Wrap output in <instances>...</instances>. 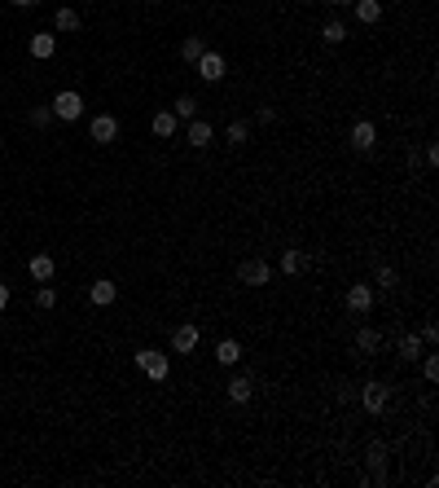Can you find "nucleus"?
<instances>
[{
    "instance_id": "nucleus-1",
    "label": "nucleus",
    "mask_w": 439,
    "mask_h": 488,
    "mask_svg": "<svg viewBox=\"0 0 439 488\" xmlns=\"http://www.w3.org/2000/svg\"><path fill=\"white\" fill-rule=\"evenodd\" d=\"M137 365H141V374H145V379H154V383H162V379L172 374L167 352H158V348H141V352H137Z\"/></svg>"
},
{
    "instance_id": "nucleus-2",
    "label": "nucleus",
    "mask_w": 439,
    "mask_h": 488,
    "mask_svg": "<svg viewBox=\"0 0 439 488\" xmlns=\"http://www.w3.org/2000/svg\"><path fill=\"white\" fill-rule=\"evenodd\" d=\"M237 282H242V286H268V282H272L268 259H259V255L242 259V264H237Z\"/></svg>"
},
{
    "instance_id": "nucleus-3",
    "label": "nucleus",
    "mask_w": 439,
    "mask_h": 488,
    "mask_svg": "<svg viewBox=\"0 0 439 488\" xmlns=\"http://www.w3.org/2000/svg\"><path fill=\"white\" fill-rule=\"evenodd\" d=\"M343 308H347L351 317H369V313H373V286H369V282H356V286H347Z\"/></svg>"
},
{
    "instance_id": "nucleus-4",
    "label": "nucleus",
    "mask_w": 439,
    "mask_h": 488,
    "mask_svg": "<svg viewBox=\"0 0 439 488\" xmlns=\"http://www.w3.org/2000/svg\"><path fill=\"white\" fill-rule=\"evenodd\" d=\"M48 106H53V115H57L62 123H75L79 115H84V97H79L75 88H67V93H57V97H53V102H48Z\"/></svg>"
},
{
    "instance_id": "nucleus-5",
    "label": "nucleus",
    "mask_w": 439,
    "mask_h": 488,
    "mask_svg": "<svg viewBox=\"0 0 439 488\" xmlns=\"http://www.w3.org/2000/svg\"><path fill=\"white\" fill-rule=\"evenodd\" d=\"M356 396H361V405H365L369 414H382V409H386V400H391V392H386V383H378V379L361 383V392H356Z\"/></svg>"
},
{
    "instance_id": "nucleus-6",
    "label": "nucleus",
    "mask_w": 439,
    "mask_h": 488,
    "mask_svg": "<svg viewBox=\"0 0 439 488\" xmlns=\"http://www.w3.org/2000/svg\"><path fill=\"white\" fill-rule=\"evenodd\" d=\"M193 71L202 75V84H220L229 67H224V57H220V53H211V48H207V53H202L198 62H193Z\"/></svg>"
},
{
    "instance_id": "nucleus-7",
    "label": "nucleus",
    "mask_w": 439,
    "mask_h": 488,
    "mask_svg": "<svg viewBox=\"0 0 439 488\" xmlns=\"http://www.w3.org/2000/svg\"><path fill=\"white\" fill-rule=\"evenodd\" d=\"M365 462H369V475H365V484H386V445H378L373 440L369 449H365Z\"/></svg>"
},
{
    "instance_id": "nucleus-8",
    "label": "nucleus",
    "mask_w": 439,
    "mask_h": 488,
    "mask_svg": "<svg viewBox=\"0 0 439 488\" xmlns=\"http://www.w3.org/2000/svg\"><path fill=\"white\" fill-rule=\"evenodd\" d=\"M373 145H378V123H369V119H361V123H351V150H361V154H369Z\"/></svg>"
},
{
    "instance_id": "nucleus-9",
    "label": "nucleus",
    "mask_w": 439,
    "mask_h": 488,
    "mask_svg": "<svg viewBox=\"0 0 439 488\" xmlns=\"http://www.w3.org/2000/svg\"><path fill=\"white\" fill-rule=\"evenodd\" d=\"M88 137H92L97 145H110V141L119 137V119H115V115H97V119L88 123Z\"/></svg>"
},
{
    "instance_id": "nucleus-10",
    "label": "nucleus",
    "mask_w": 439,
    "mask_h": 488,
    "mask_svg": "<svg viewBox=\"0 0 439 488\" xmlns=\"http://www.w3.org/2000/svg\"><path fill=\"white\" fill-rule=\"evenodd\" d=\"M88 299H92L97 308H110V304H115V299H119V286H115V282H110V278H97V282L88 286Z\"/></svg>"
},
{
    "instance_id": "nucleus-11",
    "label": "nucleus",
    "mask_w": 439,
    "mask_h": 488,
    "mask_svg": "<svg viewBox=\"0 0 439 488\" xmlns=\"http://www.w3.org/2000/svg\"><path fill=\"white\" fill-rule=\"evenodd\" d=\"M224 392H229V400H233V405H246V400L255 396V383L246 379V374H233V379L224 383Z\"/></svg>"
},
{
    "instance_id": "nucleus-12",
    "label": "nucleus",
    "mask_w": 439,
    "mask_h": 488,
    "mask_svg": "<svg viewBox=\"0 0 439 488\" xmlns=\"http://www.w3.org/2000/svg\"><path fill=\"white\" fill-rule=\"evenodd\" d=\"M378 348H382V334L373 330V325H361V330H356V352L361 356H378Z\"/></svg>"
},
{
    "instance_id": "nucleus-13",
    "label": "nucleus",
    "mask_w": 439,
    "mask_h": 488,
    "mask_svg": "<svg viewBox=\"0 0 439 488\" xmlns=\"http://www.w3.org/2000/svg\"><path fill=\"white\" fill-rule=\"evenodd\" d=\"M53 269H57V264H53V255H44V251L27 259V273H31L36 282H53Z\"/></svg>"
},
{
    "instance_id": "nucleus-14",
    "label": "nucleus",
    "mask_w": 439,
    "mask_h": 488,
    "mask_svg": "<svg viewBox=\"0 0 439 488\" xmlns=\"http://www.w3.org/2000/svg\"><path fill=\"white\" fill-rule=\"evenodd\" d=\"M198 348V325H176L172 330V352H193Z\"/></svg>"
},
{
    "instance_id": "nucleus-15",
    "label": "nucleus",
    "mask_w": 439,
    "mask_h": 488,
    "mask_svg": "<svg viewBox=\"0 0 439 488\" xmlns=\"http://www.w3.org/2000/svg\"><path fill=\"white\" fill-rule=\"evenodd\" d=\"M150 128H154V137H158V141H172V137H176V128H181V119H176L172 110H158Z\"/></svg>"
},
{
    "instance_id": "nucleus-16",
    "label": "nucleus",
    "mask_w": 439,
    "mask_h": 488,
    "mask_svg": "<svg viewBox=\"0 0 439 488\" xmlns=\"http://www.w3.org/2000/svg\"><path fill=\"white\" fill-rule=\"evenodd\" d=\"M303 269H307V255H303L299 247H286V251H281V273H286V278H299Z\"/></svg>"
},
{
    "instance_id": "nucleus-17",
    "label": "nucleus",
    "mask_w": 439,
    "mask_h": 488,
    "mask_svg": "<svg viewBox=\"0 0 439 488\" xmlns=\"http://www.w3.org/2000/svg\"><path fill=\"white\" fill-rule=\"evenodd\" d=\"M351 9H356V18H361L365 27H373L382 18V0H351Z\"/></svg>"
},
{
    "instance_id": "nucleus-18",
    "label": "nucleus",
    "mask_w": 439,
    "mask_h": 488,
    "mask_svg": "<svg viewBox=\"0 0 439 488\" xmlns=\"http://www.w3.org/2000/svg\"><path fill=\"white\" fill-rule=\"evenodd\" d=\"M189 145H193V150H202V145H211V137H216V133H211V123L207 119H189Z\"/></svg>"
},
{
    "instance_id": "nucleus-19",
    "label": "nucleus",
    "mask_w": 439,
    "mask_h": 488,
    "mask_svg": "<svg viewBox=\"0 0 439 488\" xmlns=\"http://www.w3.org/2000/svg\"><path fill=\"white\" fill-rule=\"evenodd\" d=\"M27 48H31V57H40V62H44V57H53V48H57V36H48V31H40V36H31V44H27Z\"/></svg>"
},
{
    "instance_id": "nucleus-20",
    "label": "nucleus",
    "mask_w": 439,
    "mask_h": 488,
    "mask_svg": "<svg viewBox=\"0 0 439 488\" xmlns=\"http://www.w3.org/2000/svg\"><path fill=\"white\" fill-rule=\"evenodd\" d=\"M216 361L220 365H237L242 361V344H237V339H220V344H216Z\"/></svg>"
},
{
    "instance_id": "nucleus-21",
    "label": "nucleus",
    "mask_w": 439,
    "mask_h": 488,
    "mask_svg": "<svg viewBox=\"0 0 439 488\" xmlns=\"http://www.w3.org/2000/svg\"><path fill=\"white\" fill-rule=\"evenodd\" d=\"M172 115H176V119H185V123H189V119H198V97H189V93H185V97H176Z\"/></svg>"
},
{
    "instance_id": "nucleus-22",
    "label": "nucleus",
    "mask_w": 439,
    "mask_h": 488,
    "mask_svg": "<svg viewBox=\"0 0 439 488\" xmlns=\"http://www.w3.org/2000/svg\"><path fill=\"white\" fill-rule=\"evenodd\" d=\"M202 53H207V40H202V36H185V40H181V57H185V62H198Z\"/></svg>"
},
{
    "instance_id": "nucleus-23",
    "label": "nucleus",
    "mask_w": 439,
    "mask_h": 488,
    "mask_svg": "<svg viewBox=\"0 0 439 488\" xmlns=\"http://www.w3.org/2000/svg\"><path fill=\"white\" fill-rule=\"evenodd\" d=\"M224 141H229L233 150H237V145H246L251 141V123H229V128H224Z\"/></svg>"
},
{
    "instance_id": "nucleus-24",
    "label": "nucleus",
    "mask_w": 439,
    "mask_h": 488,
    "mask_svg": "<svg viewBox=\"0 0 439 488\" xmlns=\"http://www.w3.org/2000/svg\"><path fill=\"white\" fill-rule=\"evenodd\" d=\"M421 348H426V344H421V334H404L400 339V356H404V361H417Z\"/></svg>"
},
{
    "instance_id": "nucleus-25",
    "label": "nucleus",
    "mask_w": 439,
    "mask_h": 488,
    "mask_svg": "<svg viewBox=\"0 0 439 488\" xmlns=\"http://www.w3.org/2000/svg\"><path fill=\"white\" fill-rule=\"evenodd\" d=\"M53 27H57V31H79V13L62 5V9L53 13Z\"/></svg>"
},
{
    "instance_id": "nucleus-26",
    "label": "nucleus",
    "mask_w": 439,
    "mask_h": 488,
    "mask_svg": "<svg viewBox=\"0 0 439 488\" xmlns=\"http://www.w3.org/2000/svg\"><path fill=\"white\" fill-rule=\"evenodd\" d=\"M321 40H325V44H343V40H347V27L338 22V18L325 22V27H321Z\"/></svg>"
},
{
    "instance_id": "nucleus-27",
    "label": "nucleus",
    "mask_w": 439,
    "mask_h": 488,
    "mask_svg": "<svg viewBox=\"0 0 439 488\" xmlns=\"http://www.w3.org/2000/svg\"><path fill=\"white\" fill-rule=\"evenodd\" d=\"M396 286H400V273L382 264V269H378V290H396Z\"/></svg>"
},
{
    "instance_id": "nucleus-28",
    "label": "nucleus",
    "mask_w": 439,
    "mask_h": 488,
    "mask_svg": "<svg viewBox=\"0 0 439 488\" xmlns=\"http://www.w3.org/2000/svg\"><path fill=\"white\" fill-rule=\"evenodd\" d=\"M31 123H36V128H44L48 119H53V106H31V115H27Z\"/></svg>"
},
{
    "instance_id": "nucleus-29",
    "label": "nucleus",
    "mask_w": 439,
    "mask_h": 488,
    "mask_svg": "<svg viewBox=\"0 0 439 488\" xmlns=\"http://www.w3.org/2000/svg\"><path fill=\"white\" fill-rule=\"evenodd\" d=\"M53 304H57L53 286H40V290H36V308H44V313H48V308H53Z\"/></svg>"
},
{
    "instance_id": "nucleus-30",
    "label": "nucleus",
    "mask_w": 439,
    "mask_h": 488,
    "mask_svg": "<svg viewBox=\"0 0 439 488\" xmlns=\"http://www.w3.org/2000/svg\"><path fill=\"white\" fill-rule=\"evenodd\" d=\"M421 374H426V383H439V361L435 356H421Z\"/></svg>"
},
{
    "instance_id": "nucleus-31",
    "label": "nucleus",
    "mask_w": 439,
    "mask_h": 488,
    "mask_svg": "<svg viewBox=\"0 0 439 488\" xmlns=\"http://www.w3.org/2000/svg\"><path fill=\"white\" fill-rule=\"evenodd\" d=\"M421 344H426V348H435V344H439V325H435V321L421 325Z\"/></svg>"
},
{
    "instance_id": "nucleus-32",
    "label": "nucleus",
    "mask_w": 439,
    "mask_h": 488,
    "mask_svg": "<svg viewBox=\"0 0 439 488\" xmlns=\"http://www.w3.org/2000/svg\"><path fill=\"white\" fill-rule=\"evenodd\" d=\"M272 119H277V110H272V106H259L255 110V123H272Z\"/></svg>"
},
{
    "instance_id": "nucleus-33",
    "label": "nucleus",
    "mask_w": 439,
    "mask_h": 488,
    "mask_svg": "<svg viewBox=\"0 0 439 488\" xmlns=\"http://www.w3.org/2000/svg\"><path fill=\"white\" fill-rule=\"evenodd\" d=\"M426 168H439V145H435V141L426 145Z\"/></svg>"
},
{
    "instance_id": "nucleus-34",
    "label": "nucleus",
    "mask_w": 439,
    "mask_h": 488,
    "mask_svg": "<svg viewBox=\"0 0 439 488\" xmlns=\"http://www.w3.org/2000/svg\"><path fill=\"white\" fill-rule=\"evenodd\" d=\"M5 308H9V286L0 282V313H5Z\"/></svg>"
},
{
    "instance_id": "nucleus-35",
    "label": "nucleus",
    "mask_w": 439,
    "mask_h": 488,
    "mask_svg": "<svg viewBox=\"0 0 439 488\" xmlns=\"http://www.w3.org/2000/svg\"><path fill=\"white\" fill-rule=\"evenodd\" d=\"M9 5H18V9H36L40 0H9Z\"/></svg>"
},
{
    "instance_id": "nucleus-36",
    "label": "nucleus",
    "mask_w": 439,
    "mask_h": 488,
    "mask_svg": "<svg viewBox=\"0 0 439 488\" xmlns=\"http://www.w3.org/2000/svg\"><path fill=\"white\" fill-rule=\"evenodd\" d=\"M325 5H338V9H347V5H351V0H325Z\"/></svg>"
}]
</instances>
